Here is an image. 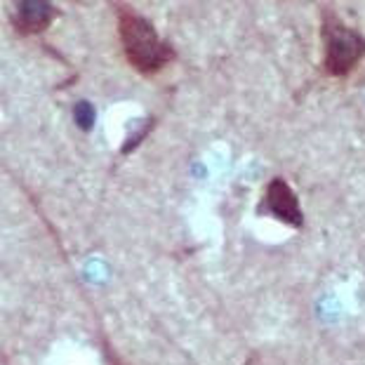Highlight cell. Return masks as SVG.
Here are the masks:
<instances>
[{"mask_svg":"<svg viewBox=\"0 0 365 365\" xmlns=\"http://www.w3.org/2000/svg\"><path fill=\"white\" fill-rule=\"evenodd\" d=\"M115 14H118V36L123 52H125L128 64L135 71L153 76L163 71L170 61H175V48L158 34L151 19H146L142 12L128 5L115 7Z\"/></svg>","mask_w":365,"mask_h":365,"instance_id":"obj_1","label":"cell"},{"mask_svg":"<svg viewBox=\"0 0 365 365\" xmlns=\"http://www.w3.org/2000/svg\"><path fill=\"white\" fill-rule=\"evenodd\" d=\"M323 66L330 76L344 78L359 66V61L365 57V36L356 29L341 24L335 12H323Z\"/></svg>","mask_w":365,"mask_h":365,"instance_id":"obj_2","label":"cell"},{"mask_svg":"<svg viewBox=\"0 0 365 365\" xmlns=\"http://www.w3.org/2000/svg\"><path fill=\"white\" fill-rule=\"evenodd\" d=\"M259 215H269L281 224H287L292 229H304V212H302L299 198L290 184L281 177L271 180L264 189V196L259 200Z\"/></svg>","mask_w":365,"mask_h":365,"instance_id":"obj_3","label":"cell"},{"mask_svg":"<svg viewBox=\"0 0 365 365\" xmlns=\"http://www.w3.org/2000/svg\"><path fill=\"white\" fill-rule=\"evenodd\" d=\"M59 10L52 3H38V0H26L19 3L17 10L12 12V24L21 36H38L48 31L52 19L57 17Z\"/></svg>","mask_w":365,"mask_h":365,"instance_id":"obj_4","label":"cell"},{"mask_svg":"<svg viewBox=\"0 0 365 365\" xmlns=\"http://www.w3.org/2000/svg\"><path fill=\"white\" fill-rule=\"evenodd\" d=\"M113 365H123V363H118V361H113Z\"/></svg>","mask_w":365,"mask_h":365,"instance_id":"obj_5","label":"cell"}]
</instances>
